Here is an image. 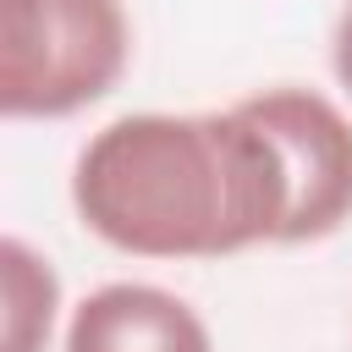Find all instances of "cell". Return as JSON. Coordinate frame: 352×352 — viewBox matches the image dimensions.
<instances>
[{"instance_id": "1", "label": "cell", "mask_w": 352, "mask_h": 352, "mask_svg": "<svg viewBox=\"0 0 352 352\" xmlns=\"http://www.w3.org/2000/svg\"><path fill=\"white\" fill-rule=\"evenodd\" d=\"M72 209L132 258H231L286 248L292 187L270 132L236 99L204 116H116L72 165Z\"/></svg>"}, {"instance_id": "2", "label": "cell", "mask_w": 352, "mask_h": 352, "mask_svg": "<svg viewBox=\"0 0 352 352\" xmlns=\"http://www.w3.org/2000/svg\"><path fill=\"white\" fill-rule=\"evenodd\" d=\"M132 60L121 0H0V110L60 121L99 104Z\"/></svg>"}, {"instance_id": "3", "label": "cell", "mask_w": 352, "mask_h": 352, "mask_svg": "<svg viewBox=\"0 0 352 352\" xmlns=\"http://www.w3.org/2000/svg\"><path fill=\"white\" fill-rule=\"evenodd\" d=\"M242 104L270 132L292 187L286 248L324 242L330 231H341L352 220V121L341 116V104L314 88H264Z\"/></svg>"}, {"instance_id": "4", "label": "cell", "mask_w": 352, "mask_h": 352, "mask_svg": "<svg viewBox=\"0 0 352 352\" xmlns=\"http://www.w3.org/2000/svg\"><path fill=\"white\" fill-rule=\"evenodd\" d=\"M60 352H214L198 308L148 280H110L66 319Z\"/></svg>"}, {"instance_id": "5", "label": "cell", "mask_w": 352, "mask_h": 352, "mask_svg": "<svg viewBox=\"0 0 352 352\" xmlns=\"http://www.w3.org/2000/svg\"><path fill=\"white\" fill-rule=\"evenodd\" d=\"M0 292H6V346L0 352H44L60 314V280L44 253L22 236L0 242Z\"/></svg>"}, {"instance_id": "6", "label": "cell", "mask_w": 352, "mask_h": 352, "mask_svg": "<svg viewBox=\"0 0 352 352\" xmlns=\"http://www.w3.org/2000/svg\"><path fill=\"white\" fill-rule=\"evenodd\" d=\"M330 72H336L341 94L352 99V0L341 6V16H336V33H330Z\"/></svg>"}]
</instances>
